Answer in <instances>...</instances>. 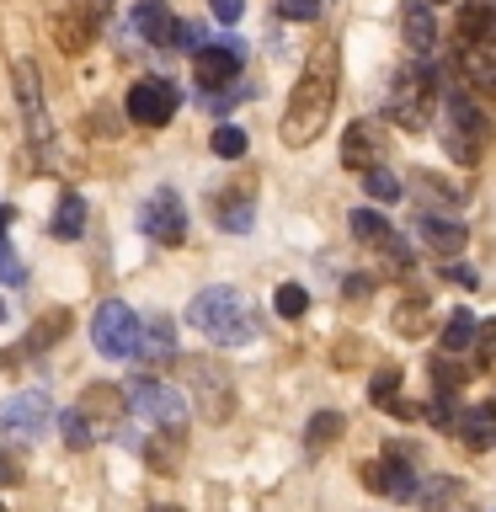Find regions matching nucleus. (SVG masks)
Masks as SVG:
<instances>
[{
	"label": "nucleus",
	"mask_w": 496,
	"mask_h": 512,
	"mask_svg": "<svg viewBox=\"0 0 496 512\" xmlns=\"http://www.w3.org/2000/svg\"><path fill=\"white\" fill-rule=\"evenodd\" d=\"M432 6H438V0H432Z\"/></svg>",
	"instance_id": "47"
},
{
	"label": "nucleus",
	"mask_w": 496,
	"mask_h": 512,
	"mask_svg": "<svg viewBox=\"0 0 496 512\" xmlns=\"http://www.w3.org/2000/svg\"><path fill=\"white\" fill-rule=\"evenodd\" d=\"M6 224H11V208H6V203H0V230H6Z\"/></svg>",
	"instance_id": "44"
},
{
	"label": "nucleus",
	"mask_w": 496,
	"mask_h": 512,
	"mask_svg": "<svg viewBox=\"0 0 496 512\" xmlns=\"http://www.w3.org/2000/svg\"><path fill=\"white\" fill-rule=\"evenodd\" d=\"M443 272H448V283H464V288H470V283H475V272H470V267H459V262H448Z\"/></svg>",
	"instance_id": "42"
},
{
	"label": "nucleus",
	"mask_w": 496,
	"mask_h": 512,
	"mask_svg": "<svg viewBox=\"0 0 496 512\" xmlns=\"http://www.w3.org/2000/svg\"><path fill=\"white\" fill-rule=\"evenodd\" d=\"M192 379H203V390H208L203 416L208 422H224V416H230V374H224L219 363H192Z\"/></svg>",
	"instance_id": "18"
},
{
	"label": "nucleus",
	"mask_w": 496,
	"mask_h": 512,
	"mask_svg": "<svg viewBox=\"0 0 496 512\" xmlns=\"http://www.w3.org/2000/svg\"><path fill=\"white\" fill-rule=\"evenodd\" d=\"M251 224H256V219H251V203H246V198H240V203H235V198H224V203H219V230L246 235Z\"/></svg>",
	"instance_id": "31"
},
{
	"label": "nucleus",
	"mask_w": 496,
	"mask_h": 512,
	"mask_svg": "<svg viewBox=\"0 0 496 512\" xmlns=\"http://www.w3.org/2000/svg\"><path fill=\"white\" fill-rule=\"evenodd\" d=\"M128 406H134V416L150 422V427H187V400L176 395L171 384H160V379H134Z\"/></svg>",
	"instance_id": "8"
},
{
	"label": "nucleus",
	"mask_w": 496,
	"mask_h": 512,
	"mask_svg": "<svg viewBox=\"0 0 496 512\" xmlns=\"http://www.w3.org/2000/svg\"><path fill=\"white\" fill-rule=\"evenodd\" d=\"M454 432H459L470 448H491V443H496V400H491V406H475V411L454 416Z\"/></svg>",
	"instance_id": "20"
},
{
	"label": "nucleus",
	"mask_w": 496,
	"mask_h": 512,
	"mask_svg": "<svg viewBox=\"0 0 496 512\" xmlns=\"http://www.w3.org/2000/svg\"><path fill=\"white\" fill-rule=\"evenodd\" d=\"M0 512H6V507H0Z\"/></svg>",
	"instance_id": "48"
},
{
	"label": "nucleus",
	"mask_w": 496,
	"mask_h": 512,
	"mask_svg": "<svg viewBox=\"0 0 496 512\" xmlns=\"http://www.w3.org/2000/svg\"><path fill=\"white\" fill-rule=\"evenodd\" d=\"M16 96H22V112L32 118V139H48V112H43V86H38V64L16 59Z\"/></svg>",
	"instance_id": "15"
},
{
	"label": "nucleus",
	"mask_w": 496,
	"mask_h": 512,
	"mask_svg": "<svg viewBox=\"0 0 496 512\" xmlns=\"http://www.w3.org/2000/svg\"><path fill=\"white\" fill-rule=\"evenodd\" d=\"M432 102H438V70L432 64H411V70H400L390 80V91H384V112L411 128V134H422L432 123Z\"/></svg>",
	"instance_id": "3"
},
{
	"label": "nucleus",
	"mask_w": 496,
	"mask_h": 512,
	"mask_svg": "<svg viewBox=\"0 0 496 512\" xmlns=\"http://www.w3.org/2000/svg\"><path fill=\"white\" fill-rule=\"evenodd\" d=\"M272 310H278L283 320H299L304 310H310V294H304L299 283H278L272 288Z\"/></svg>",
	"instance_id": "30"
},
{
	"label": "nucleus",
	"mask_w": 496,
	"mask_h": 512,
	"mask_svg": "<svg viewBox=\"0 0 496 512\" xmlns=\"http://www.w3.org/2000/svg\"><path fill=\"white\" fill-rule=\"evenodd\" d=\"M139 230H144V235H155L160 246H182V235H187V208H182V198H176L171 187H160L155 198L144 203Z\"/></svg>",
	"instance_id": "11"
},
{
	"label": "nucleus",
	"mask_w": 496,
	"mask_h": 512,
	"mask_svg": "<svg viewBox=\"0 0 496 512\" xmlns=\"http://www.w3.org/2000/svg\"><path fill=\"white\" fill-rule=\"evenodd\" d=\"M171 352H176V326H171L166 315H155L150 326L139 331V358H150V363H166Z\"/></svg>",
	"instance_id": "22"
},
{
	"label": "nucleus",
	"mask_w": 496,
	"mask_h": 512,
	"mask_svg": "<svg viewBox=\"0 0 496 512\" xmlns=\"http://www.w3.org/2000/svg\"><path fill=\"white\" fill-rule=\"evenodd\" d=\"M0 326H6V299H0Z\"/></svg>",
	"instance_id": "45"
},
{
	"label": "nucleus",
	"mask_w": 496,
	"mask_h": 512,
	"mask_svg": "<svg viewBox=\"0 0 496 512\" xmlns=\"http://www.w3.org/2000/svg\"><path fill=\"white\" fill-rule=\"evenodd\" d=\"M363 192H368V198H374V203H395V198H400V192H406V187H400V176H395V171L374 166V171H363Z\"/></svg>",
	"instance_id": "29"
},
{
	"label": "nucleus",
	"mask_w": 496,
	"mask_h": 512,
	"mask_svg": "<svg viewBox=\"0 0 496 512\" xmlns=\"http://www.w3.org/2000/svg\"><path fill=\"white\" fill-rule=\"evenodd\" d=\"M352 235L368 240V246H379V240L390 235V224H384V214H374V208H358V214H352Z\"/></svg>",
	"instance_id": "32"
},
{
	"label": "nucleus",
	"mask_w": 496,
	"mask_h": 512,
	"mask_svg": "<svg viewBox=\"0 0 496 512\" xmlns=\"http://www.w3.org/2000/svg\"><path fill=\"white\" fill-rule=\"evenodd\" d=\"M475 363L486 368V374H496V320H480V331H475Z\"/></svg>",
	"instance_id": "33"
},
{
	"label": "nucleus",
	"mask_w": 496,
	"mask_h": 512,
	"mask_svg": "<svg viewBox=\"0 0 496 512\" xmlns=\"http://www.w3.org/2000/svg\"><path fill=\"white\" fill-rule=\"evenodd\" d=\"M176 107H182V91H176L166 75H144L128 86V118L139 128H166L176 118Z\"/></svg>",
	"instance_id": "6"
},
{
	"label": "nucleus",
	"mask_w": 496,
	"mask_h": 512,
	"mask_svg": "<svg viewBox=\"0 0 496 512\" xmlns=\"http://www.w3.org/2000/svg\"><path fill=\"white\" fill-rule=\"evenodd\" d=\"M0 283H11V288H16V283H27V267L16 262V251L6 246V240H0Z\"/></svg>",
	"instance_id": "39"
},
{
	"label": "nucleus",
	"mask_w": 496,
	"mask_h": 512,
	"mask_svg": "<svg viewBox=\"0 0 496 512\" xmlns=\"http://www.w3.org/2000/svg\"><path fill=\"white\" fill-rule=\"evenodd\" d=\"M395 384H400L395 368H379V374L368 379V400H374V406H395Z\"/></svg>",
	"instance_id": "37"
},
{
	"label": "nucleus",
	"mask_w": 496,
	"mask_h": 512,
	"mask_svg": "<svg viewBox=\"0 0 496 512\" xmlns=\"http://www.w3.org/2000/svg\"><path fill=\"white\" fill-rule=\"evenodd\" d=\"M422 320H427V299L400 304V310H395V331H422Z\"/></svg>",
	"instance_id": "38"
},
{
	"label": "nucleus",
	"mask_w": 496,
	"mask_h": 512,
	"mask_svg": "<svg viewBox=\"0 0 496 512\" xmlns=\"http://www.w3.org/2000/svg\"><path fill=\"white\" fill-rule=\"evenodd\" d=\"M59 432H64V443H70V448H91V443H96V438H91V427L80 422V411H75V406L59 416Z\"/></svg>",
	"instance_id": "36"
},
{
	"label": "nucleus",
	"mask_w": 496,
	"mask_h": 512,
	"mask_svg": "<svg viewBox=\"0 0 496 512\" xmlns=\"http://www.w3.org/2000/svg\"><path fill=\"white\" fill-rule=\"evenodd\" d=\"M400 27H406V43L416 59H427L432 48H438V22H432V0H406V11H400Z\"/></svg>",
	"instance_id": "16"
},
{
	"label": "nucleus",
	"mask_w": 496,
	"mask_h": 512,
	"mask_svg": "<svg viewBox=\"0 0 496 512\" xmlns=\"http://www.w3.org/2000/svg\"><path fill=\"white\" fill-rule=\"evenodd\" d=\"M459 75L470 80L475 91L496 96V48L491 43H459Z\"/></svg>",
	"instance_id": "17"
},
{
	"label": "nucleus",
	"mask_w": 496,
	"mask_h": 512,
	"mask_svg": "<svg viewBox=\"0 0 496 512\" xmlns=\"http://www.w3.org/2000/svg\"><path fill=\"white\" fill-rule=\"evenodd\" d=\"M6 486H22V459H16L11 448H0V491Z\"/></svg>",
	"instance_id": "40"
},
{
	"label": "nucleus",
	"mask_w": 496,
	"mask_h": 512,
	"mask_svg": "<svg viewBox=\"0 0 496 512\" xmlns=\"http://www.w3.org/2000/svg\"><path fill=\"white\" fill-rule=\"evenodd\" d=\"M326 0H278V16L283 22H320Z\"/></svg>",
	"instance_id": "35"
},
{
	"label": "nucleus",
	"mask_w": 496,
	"mask_h": 512,
	"mask_svg": "<svg viewBox=\"0 0 496 512\" xmlns=\"http://www.w3.org/2000/svg\"><path fill=\"white\" fill-rule=\"evenodd\" d=\"M358 480H363L368 491L390 496V459H363V464H358Z\"/></svg>",
	"instance_id": "34"
},
{
	"label": "nucleus",
	"mask_w": 496,
	"mask_h": 512,
	"mask_svg": "<svg viewBox=\"0 0 496 512\" xmlns=\"http://www.w3.org/2000/svg\"><path fill=\"white\" fill-rule=\"evenodd\" d=\"M155 512H182V507H155Z\"/></svg>",
	"instance_id": "46"
},
{
	"label": "nucleus",
	"mask_w": 496,
	"mask_h": 512,
	"mask_svg": "<svg viewBox=\"0 0 496 512\" xmlns=\"http://www.w3.org/2000/svg\"><path fill=\"white\" fill-rule=\"evenodd\" d=\"M240 64H246V48L240 43H203L198 54H192V75H198V86L214 96V91L240 80Z\"/></svg>",
	"instance_id": "9"
},
{
	"label": "nucleus",
	"mask_w": 496,
	"mask_h": 512,
	"mask_svg": "<svg viewBox=\"0 0 496 512\" xmlns=\"http://www.w3.org/2000/svg\"><path fill=\"white\" fill-rule=\"evenodd\" d=\"M475 315L470 310H454L448 315V326H443V352H470L475 347Z\"/></svg>",
	"instance_id": "26"
},
{
	"label": "nucleus",
	"mask_w": 496,
	"mask_h": 512,
	"mask_svg": "<svg viewBox=\"0 0 496 512\" xmlns=\"http://www.w3.org/2000/svg\"><path fill=\"white\" fill-rule=\"evenodd\" d=\"M368 288H374V278H363V272H358V278H347V294H352V299H363Z\"/></svg>",
	"instance_id": "43"
},
{
	"label": "nucleus",
	"mask_w": 496,
	"mask_h": 512,
	"mask_svg": "<svg viewBox=\"0 0 496 512\" xmlns=\"http://www.w3.org/2000/svg\"><path fill=\"white\" fill-rule=\"evenodd\" d=\"M187 320L208 336V342H224V347L256 342V315H251L246 294H240V288H230V283L198 288V299L187 304Z\"/></svg>",
	"instance_id": "2"
},
{
	"label": "nucleus",
	"mask_w": 496,
	"mask_h": 512,
	"mask_svg": "<svg viewBox=\"0 0 496 512\" xmlns=\"http://www.w3.org/2000/svg\"><path fill=\"white\" fill-rule=\"evenodd\" d=\"M208 144H214V155H219V160H240V155L251 150V134H246L240 123H219Z\"/></svg>",
	"instance_id": "27"
},
{
	"label": "nucleus",
	"mask_w": 496,
	"mask_h": 512,
	"mask_svg": "<svg viewBox=\"0 0 496 512\" xmlns=\"http://www.w3.org/2000/svg\"><path fill=\"white\" fill-rule=\"evenodd\" d=\"M64 336H70V310H48L27 326V352H48L54 342H64Z\"/></svg>",
	"instance_id": "21"
},
{
	"label": "nucleus",
	"mask_w": 496,
	"mask_h": 512,
	"mask_svg": "<svg viewBox=\"0 0 496 512\" xmlns=\"http://www.w3.org/2000/svg\"><path fill=\"white\" fill-rule=\"evenodd\" d=\"M416 235H422L438 256H459L464 240H470V230H464L454 214H432V208H422V214H416Z\"/></svg>",
	"instance_id": "13"
},
{
	"label": "nucleus",
	"mask_w": 496,
	"mask_h": 512,
	"mask_svg": "<svg viewBox=\"0 0 496 512\" xmlns=\"http://www.w3.org/2000/svg\"><path fill=\"white\" fill-rule=\"evenodd\" d=\"M411 192H416V198H427V208H432V214H448V208L459 203V187L438 182L432 171H416V176H411Z\"/></svg>",
	"instance_id": "24"
},
{
	"label": "nucleus",
	"mask_w": 496,
	"mask_h": 512,
	"mask_svg": "<svg viewBox=\"0 0 496 512\" xmlns=\"http://www.w3.org/2000/svg\"><path fill=\"white\" fill-rule=\"evenodd\" d=\"M486 144H491V118L464 91H454L443 107V150L454 155V166H475L486 155Z\"/></svg>",
	"instance_id": "4"
},
{
	"label": "nucleus",
	"mask_w": 496,
	"mask_h": 512,
	"mask_svg": "<svg viewBox=\"0 0 496 512\" xmlns=\"http://www.w3.org/2000/svg\"><path fill=\"white\" fill-rule=\"evenodd\" d=\"M75 411H80V422L91 427V438H107V432L123 422V411H134V406H128V395L118 384H86V395L75 400Z\"/></svg>",
	"instance_id": "10"
},
{
	"label": "nucleus",
	"mask_w": 496,
	"mask_h": 512,
	"mask_svg": "<svg viewBox=\"0 0 496 512\" xmlns=\"http://www.w3.org/2000/svg\"><path fill=\"white\" fill-rule=\"evenodd\" d=\"M336 86H342V48L315 43L294 80V91H288V112L278 128L288 150H304V144L320 139V128L331 123V107H336Z\"/></svg>",
	"instance_id": "1"
},
{
	"label": "nucleus",
	"mask_w": 496,
	"mask_h": 512,
	"mask_svg": "<svg viewBox=\"0 0 496 512\" xmlns=\"http://www.w3.org/2000/svg\"><path fill=\"white\" fill-rule=\"evenodd\" d=\"M336 438H342V411H315L310 427H304V443H310V448H326V443H336Z\"/></svg>",
	"instance_id": "28"
},
{
	"label": "nucleus",
	"mask_w": 496,
	"mask_h": 512,
	"mask_svg": "<svg viewBox=\"0 0 496 512\" xmlns=\"http://www.w3.org/2000/svg\"><path fill=\"white\" fill-rule=\"evenodd\" d=\"M48 422H54V406H48L43 390H16L11 400H0V438L32 443Z\"/></svg>",
	"instance_id": "7"
},
{
	"label": "nucleus",
	"mask_w": 496,
	"mask_h": 512,
	"mask_svg": "<svg viewBox=\"0 0 496 512\" xmlns=\"http://www.w3.org/2000/svg\"><path fill=\"white\" fill-rule=\"evenodd\" d=\"M48 230H54L59 240H75L80 230H86V203H80L75 192H64L59 208H54V224H48Z\"/></svg>",
	"instance_id": "25"
},
{
	"label": "nucleus",
	"mask_w": 496,
	"mask_h": 512,
	"mask_svg": "<svg viewBox=\"0 0 496 512\" xmlns=\"http://www.w3.org/2000/svg\"><path fill=\"white\" fill-rule=\"evenodd\" d=\"M379 155H384V134H379V123H368V118H358L342 134V166L347 171H374L379 166Z\"/></svg>",
	"instance_id": "12"
},
{
	"label": "nucleus",
	"mask_w": 496,
	"mask_h": 512,
	"mask_svg": "<svg viewBox=\"0 0 496 512\" xmlns=\"http://www.w3.org/2000/svg\"><path fill=\"white\" fill-rule=\"evenodd\" d=\"M144 459H150L155 475H182V464H187V427H155V438L144 443Z\"/></svg>",
	"instance_id": "14"
},
{
	"label": "nucleus",
	"mask_w": 496,
	"mask_h": 512,
	"mask_svg": "<svg viewBox=\"0 0 496 512\" xmlns=\"http://www.w3.org/2000/svg\"><path fill=\"white\" fill-rule=\"evenodd\" d=\"M427 374H432V390L448 395V400H454V395L464 390V384H470V374H464V363L454 358V352H438V358L427 363Z\"/></svg>",
	"instance_id": "23"
},
{
	"label": "nucleus",
	"mask_w": 496,
	"mask_h": 512,
	"mask_svg": "<svg viewBox=\"0 0 496 512\" xmlns=\"http://www.w3.org/2000/svg\"><path fill=\"white\" fill-rule=\"evenodd\" d=\"M139 315L128 310L123 299H102L96 304V315H91V342L102 358L112 363H123V358H139Z\"/></svg>",
	"instance_id": "5"
},
{
	"label": "nucleus",
	"mask_w": 496,
	"mask_h": 512,
	"mask_svg": "<svg viewBox=\"0 0 496 512\" xmlns=\"http://www.w3.org/2000/svg\"><path fill=\"white\" fill-rule=\"evenodd\" d=\"M240 11H246V0H214V16H219V22H240Z\"/></svg>",
	"instance_id": "41"
},
{
	"label": "nucleus",
	"mask_w": 496,
	"mask_h": 512,
	"mask_svg": "<svg viewBox=\"0 0 496 512\" xmlns=\"http://www.w3.org/2000/svg\"><path fill=\"white\" fill-rule=\"evenodd\" d=\"M134 32L144 43H171V32H176V16L166 0H139L134 6Z\"/></svg>",
	"instance_id": "19"
}]
</instances>
